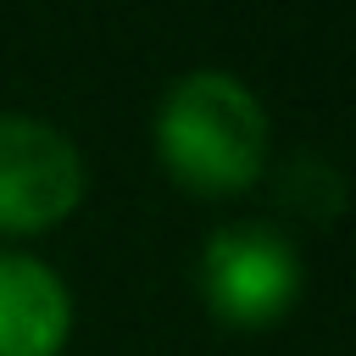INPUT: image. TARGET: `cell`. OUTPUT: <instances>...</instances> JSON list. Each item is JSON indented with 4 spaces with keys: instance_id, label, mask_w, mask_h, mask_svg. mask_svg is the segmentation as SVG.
<instances>
[{
    "instance_id": "1",
    "label": "cell",
    "mask_w": 356,
    "mask_h": 356,
    "mask_svg": "<svg viewBox=\"0 0 356 356\" xmlns=\"http://www.w3.org/2000/svg\"><path fill=\"white\" fill-rule=\"evenodd\" d=\"M161 161L206 195L245 189L267 161V111L234 72H189L156 111Z\"/></svg>"
},
{
    "instance_id": "2",
    "label": "cell",
    "mask_w": 356,
    "mask_h": 356,
    "mask_svg": "<svg viewBox=\"0 0 356 356\" xmlns=\"http://www.w3.org/2000/svg\"><path fill=\"white\" fill-rule=\"evenodd\" d=\"M83 195V156L78 145L39 122L0 111V228L6 234H33L61 222Z\"/></svg>"
},
{
    "instance_id": "3",
    "label": "cell",
    "mask_w": 356,
    "mask_h": 356,
    "mask_svg": "<svg viewBox=\"0 0 356 356\" xmlns=\"http://www.w3.org/2000/svg\"><path fill=\"white\" fill-rule=\"evenodd\" d=\"M200 284L217 317L228 323H273L300 295V261L289 239L267 222H228L200 250Z\"/></svg>"
},
{
    "instance_id": "4",
    "label": "cell",
    "mask_w": 356,
    "mask_h": 356,
    "mask_svg": "<svg viewBox=\"0 0 356 356\" xmlns=\"http://www.w3.org/2000/svg\"><path fill=\"white\" fill-rule=\"evenodd\" d=\"M72 323L67 284L33 261L0 250V356H56Z\"/></svg>"
}]
</instances>
